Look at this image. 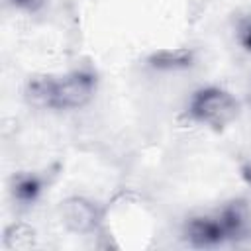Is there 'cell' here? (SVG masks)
Masks as SVG:
<instances>
[{
	"mask_svg": "<svg viewBox=\"0 0 251 251\" xmlns=\"http://www.w3.org/2000/svg\"><path fill=\"white\" fill-rule=\"evenodd\" d=\"M98 78L90 69H75L59 76H35L25 86L31 104L47 110H78L96 92Z\"/></svg>",
	"mask_w": 251,
	"mask_h": 251,
	"instance_id": "1",
	"label": "cell"
},
{
	"mask_svg": "<svg viewBox=\"0 0 251 251\" xmlns=\"http://www.w3.org/2000/svg\"><path fill=\"white\" fill-rule=\"evenodd\" d=\"M194 61V53L184 47L176 49H161L149 57V65L153 69L161 71H176V69H186Z\"/></svg>",
	"mask_w": 251,
	"mask_h": 251,
	"instance_id": "5",
	"label": "cell"
},
{
	"mask_svg": "<svg viewBox=\"0 0 251 251\" xmlns=\"http://www.w3.org/2000/svg\"><path fill=\"white\" fill-rule=\"evenodd\" d=\"M59 220L71 233L88 235L100 227L102 210L86 196H69L59 204Z\"/></svg>",
	"mask_w": 251,
	"mask_h": 251,
	"instance_id": "3",
	"label": "cell"
},
{
	"mask_svg": "<svg viewBox=\"0 0 251 251\" xmlns=\"http://www.w3.org/2000/svg\"><path fill=\"white\" fill-rule=\"evenodd\" d=\"M235 35H237V41L239 45L251 53V16L243 18L239 24H237V29H235Z\"/></svg>",
	"mask_w": 251,
	"mask_h": 251,
	"instance_id": "8",
	"label": "cell"
},
{
	"mask_svg": "<svg viewBox=\"0 0 251 251\" xmlns=\"http://www.w3.org/2000/svg\"><path fill=\"white\" fill-rule=\"evenodd\" d=\"M184 237L192 247H218L229 241L220 214L194 216L184 224Z\"/></svg>",
	"mask_w": 251,
	"mask_h": 251,
	"instance_id": "4",
	"label": "cell"
},
{
	"mask_svg": "<svg viewBox=\"0 0 251 251\" xmlns=\"http://www.w3.org/2000/svg\"><path fill=\"white\" fill-rule=\"evenodd\" d=\"M41 192V180L33 175H20L14 178V184H12V194L18 202L22 204H31L37 200Z\"/></svg>",
	"mask_w": 251,
	"mask_h": 251,
	"instance_id": "6",
	"label": "cell"
},
{
	"mask_svg": "<svg viewBox=\"0 0 251 251\" xmlns=\"http://www.w3.org/2000/svg\"><path fill=\"white\" fill-rule=\"evenodd\" d=\"M188 116L212 129H224L239 114V102L231 92L220 86L198 88L188 100Z\"/></svg>",
	"mask_w": 251,
	"mask_h": 251,
	"instance_id": "2",
	"label": "cell"
},
{
	"mask_svg": "<svg viewBox=\"0 0 251 251\" xmlns=\"http://www.w3.org/2000/svg\"><path fill=\"white\" fill-rule=\"evenodd\" d=\"M35 241V231L25 224H12L4 233V245L8 249H29Z\"/></svg>",
	"mask_w": 251,
	"mask_h": 251,
	"instance_id": "7",
	"label": "cell"
},
{
	"mask_svg": "<svg viewBox=\"0 0 251 251\" xmlns=\"http://www.w3.org/2000/svg\"><path fill=\"white\" fill-rule=\"evenodd\" d=\"M8 4L20 12H25V14H35L39 10L45 8L47 0H8Z\"/></svg>",
	"mask_w": 251,
	"mask_h": 251,
	"instance_id": "9",
	"label": "cell"
}]
</instances>
